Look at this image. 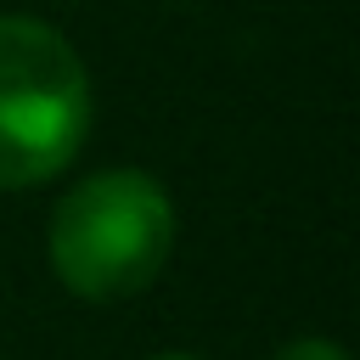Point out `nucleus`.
Segmentation results:
<instances>
[{"label": "nucleus", "mask_w": 360, "mask_h": 360, "mask_svg": "<svg viewBox=\"0 0 360 360\" xmlns=\"http://www.w3.org/2000/svg\"><path fill=\"white\" fill-rule=\"evenodd\" d=\"M169 248H174V208L163 186L141 169L90 174L56 202V219H51L56 276L96 304L152 287Z\"/></svg>", "instance_id": "f257e3e1"}, {"label": "nucleus", "mask_w": 360, "mask_h": 360, "mask_svg": "<svg viewBox=\"0 0 360 360\" xmlns=\"http://www.w3.org/2000/svg\"><path fill=\"white\" fill-rule=\"evenodd\" d=\"M90 129L79 51L34 17H0V186H34L73 163Z\"/></svg>", "instance_id": "f03ea898"}, {"label": "nucleus", "mask_w": 360, "mask_h": 360, "mask_svg": "<svg viewBox=\"0 0 360 360\" xmlns=\"http://www.w3.org/2000/svg\"><path fill=\"white\" fill-rule=\"evenodd\" d=\"M276 360H349L338 343H326V338H298V343H287Z\"/></svg>", "instance_id": "7ed1b4c3"}, {"label": "nucleus", "mask_w": 360, "mask_h": 360, "mask_svg": "<svg viewBox=\"0 0 360 360\" xmlns=\"http://www.w3.org/2000/svg\"><path fill=\"white\" fill-rule=\"evenodd\" d=\"M158 360H191V354H158Z\"/></svg>", "instance_id": "20e7f679"}]
</instances>
